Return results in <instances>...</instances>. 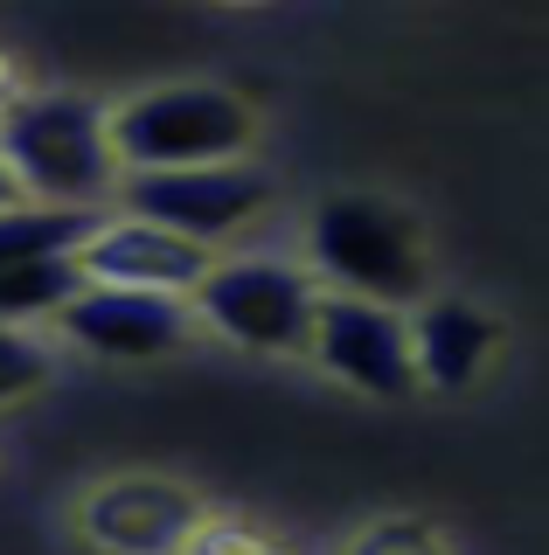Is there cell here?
I'll list each match as a JSON object with an SVG mask.
<instances>
[{
  "label": "cell",
  "instance_id": "7",
  "mask_svg": "<svg viewBox=\"0 0 549 555\" xmlns=\"http://www.w3.org/2000/svg\"><path fill=\"white\" fill-rule=\"evenodd\" d=\"M202 514L195 486L161 473H112L77 493V534L98 555H181Z\"/></svg>",
  "mask_w": 549,
  "mask_h": 555
},
{
  "label": "cell",
  "instance_id": "12",
  "mask_svg": "<svg viewBox=\"0 0 549 555\" xmlns=\"http://www.w3.org/2000/svg\"><path fill=\"white\" fill-rule=\"evenodd\" d=\"M84 285L71 257H42V264H14L0 271V326H28L36 334L42 320H56V306Z\"/></svg>",
  "mask_w": 549,
  "mask_h": 555
},
{
  "label": "cell",
  "instance_id": "11",
  "mask_svg": "<svg viewBox=\"0 0 549 555\" xmlns=\"http://www.w3.org/2000/svg\"><path fill=\"white\" fill-rule=\"evenodd\" d=\"M98 216H71V208H0V271L14 264H42V257H71L84 230Z\"/></svg>",
  "mask_w": 549,
  "mask_h": 555
},
{
  "label": "cell",
  "instance_id": "2",
  "mask_svg": "<svg viewBox=\"0 0 549 555\" xmlns=\"http://www.w3.org/2000/svg\"><path fill=\"white\" fill-rule=\"evenodd\" d=\"M306 271L320 292L410 312L432 299V236L383 195H328L306 216Z\"/></svg>",
  "mask_w": 549,
  "mask_h": 555
},
{
  "label": "cell",
  "instance_id": "14",
  "mask_svg": "<svg viewBox=\"0 0 549 555\" xmlns=\"http://www.w3.org/2000/svg\"><path fill=\"white\" fill-rule=\"evenodd\" d=\"M181 555H293V542L257 520H237V514H202L195 534L181 542Z\"/></svg>",
  "mask_w": 549,
  "mask_h": 555
},
{
  "label": "cell",
  "instance_id": "4",
  "mask_svg": "<svg viewBox=\"0 0 549 555\" xmlns=\"http://www.w3.org/2000/svg\"><path fill=\"white\" fill-rule=\"evenodd\" d=\"M271 208H279V188H271L265 167H251V160L126 173V181L112 188V216H140V222L195 243V250H209V257H230V243H244Z\"/></svg>",
  "mask_w": 549,
  "mask_h": 555
},
{
  "label": "cell",
  "instance_id": "1",
  "mask_svg": "<svg viewBox=\"0 0 549 555\" xmlns=\"http://www.w3.org/2000/svg\"><path fill=\"white\" fill-rule=\"evenodd\" d=\"M0 167L14 173L28 208L98 216L118 188L105 104L84 91H22L0 112Z\"/></svg>",
  "mask_w": 549,
  "mask_h": 555
},
{
  "label": "cell",
  "instance_id": "13",
  "mask_svg": "<svg viewBox=\"0 0 549 555\" xmlns=\"http://www.w3.org/2000/svg\"><path fill=\"white\" fill-rule=\"evenodd\" d=\"M56 382V340L28 334V326H0V410L28 403Z\"/></svg>",
  "mask_w": 549,
  "mask_h": 555
},
{
  "label": "cell",
  "instance_id": "3",
  "mask_svg": "<svg viewBox=\"0 0 549 555\" xmlns=\"http://www.w3.org/2000/svg\"><path fill=\"white\" fill-rule=\"evenodd\" d=\"M105 139L118 181L175 167H230L257 146V112L222 83H153L105 104Z\"/></svg>",
  "mask_w": 549,
  "mask_h": 555
},
{
  "label": "cell",
  "instance_id": "15",
  "mask_svg": "<svg viewBox=\"0 0 549 555\" xmlns=\"http://www.w3.org/2000/svg\"><path fill=\"white\" fill-rule=\"evenodd\" d=\"M341 555H452V542L432 528V520H410V514H390V520H369L355 528Z\"/></svg>",
  "mask_w": 549,
  "mask_h": 555
},
{
  "label": "cell",
  "instance_id": "17",
  "mask_svg": "<svg viewBox=\"0 0 549 555\" xmlns=\"http://www.w3.org/2000/svg\"><path fill=\"white\" fill-rule=\"evenodd\" d=\"M0 208H22V188H14V173L0 167Z\"/></svg>",
  "mask_w": 549,
  "mask_h": 555
},
{
  "label": "cell",
  "instance_id": "5",
  "mask_svg": "<svg viewBox=\"0 0 549 555\" xmlns=\"http://www.w3.org/2000/svg\"><path fill=\"white\" fill-rule=\"evenodd\" d=\"M188 306L216 340L244 347V354H306L320 285L299 257L251 250V257H216Z\"/></svg>",
  "mask_w": 549,
  "mask_h": 555
},
{
  "label": "cell",
  "instance_id": "8",
  "mask_svg": "<svg viewBox=\"0 0 549 555\" xmlns=\"http://www.w3.org/2000/svg\"><path fill=\"white\" fill-rule=\"evenodd\" d=\"M49 326H56V340L84 347V354H105V361H161V354H181L202 334L188 299H167V292H112V285H77Z\"/></svg>",
  "mask_w": 549,
  "mask_h": 555
},
{
  "label": "cell",
  "instance_id": "9",
  "mask_svg": "<svg viewBox=\"0 0 549 555\" xmlns=\"http://www.w3.org/2000/svg\"><path fill=\"white\" fill-rule=\"evenodd\" d=\"M71 264L84 285H112V292H167V299H195V285L209 278L216 257L195 243L153 230L140 216H98L84 243L71 250Z\"/></svg>",
  "mask_w": 549,
  "mask_h": 555
},
{
  "label": "cell",
  "instance_id": "10",
  "mask_svg": "<svg viewBox=\"0 0 549 555\" xmlns=\"http://www.w3.org/2000/svg\"><path fill=\"white\" fill-rule=\"evenodd\" d=\"M494 347H501V320L480 312L473 299H424L410 306V361H418V389H473L487 375Z\"/></svg>",
  "mask_w": 549,
  "mask_h": 555
},
{
  "label": "cell",
  "instance_id": "6",
  "mask_svg": "<svg viewBox=\"0 0 549 555\" xmlns=\"http://www.w3.org/2000/svg\"><path fill=\"white\" fill-rule=\"evenodd\" d=\"M306 354H314L334 382H348V389L375 396V403H410V396H418V361H410V312H390V306H369V299L320 292Z\"/></svg>",
  "mask_w": 549,
  "mask_h": 555
},
{
  "label": "cell",
  "instance_id": "16",
  "mask_svg": "<svg viewBox=\"0 0 549 555\" xmlns=\"http://www.w3.org/2000/svg\"><path fill=\"white\" fill-rule=\"evenodd\" d=\"M22 91H28V83H22V69H14V56H0V112H8Z\"/></svg>",
  "mask_w": 549,
  "mask_h": 555
}]
</instances>
